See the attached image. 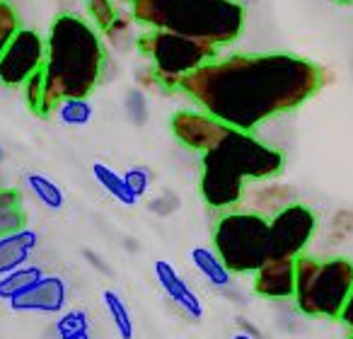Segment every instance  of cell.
<instances>
[{"label":"cell","mask_w":353,"mask_h":339,"mask_svg":"<svg viewBox=\"0 0 353 339\" xmlns=\"http://www.w3.org/2000/svg\"><path fill=\"white\" fill-rule=\"evenodd\" d=\"M70 339H90V337H88V332H85V334H78V337H70Z\"/></svg>","instance_id":"32"},{"label":"cell","mask_w":353,"mask_h":339,"mask_svg":"<svg viewBox=\"0 0 353 339\" xmlns=\"http://www.w3.org/2000/svg\"><path fill=\"white\" fill-rule=\"evenodd\" d=\"M213 247L230 274H254L269 260V221L252 211L225 213L216 223Z\"/></svg>","instance_id":"6"},{"label":"cell","mask_w":353,"mask_h":339,"mask_svg":"<svg viewBox=\"0 0 353 339\" xmlns=\"http://www.w3.org/2000/svg\"><path fill=\"white\" fill-rule=\"evenodd\" d=\"M104 46L99 32L78 15H59L49 30L44 61V114L65 97H90L102 80Z\"/></svg>","instance_id":"2"},{"label":"cell","mask_w":353,"mask_h":339,"mask_svg":"<svg viewBox=\"0 0 353 339\" xmlns=\"http://www.w3.org/2000/svg\"><path fill=\"white\" fill-rule=\"evenodd\" d=\"M136 44L138 51L150 61V73L155 83L167 93L179 90L189 73L218 59V46L167 30H148L145 35L138 37Z\"/></svg>","instance_id":"5"},{"label":"cell","mask_w":353,"mask_h":339,"mask_svg":"<svg viewBox=\"0 0 353 339\" xmlns=\"http://www.w3.org/2000/svg\"><path fill=\"white\" fill-rule=\"evenodd\" d=\"M88 12H90V17H92L94 27L102 32H107L119 17L114 0H88Z\"/></svg>","instance_id":"23"},{"label":"cell","mask_w":353,"mask_h":339,"mask_svg":"<svg viewBox=\"0 0 353 339\" xmlns=\"http://www.w3.org/2000/svg\"><path fill=\"white\" fill-rule=\"evenodd\" d=\"M339 6H353V0H336Z\"/></svg>","instance_id":"31"},{"label":"cell","mask_w":353,"mask_h":339,"mask_svg":"<svg viewBox=\"0 0 353 339\" xmlns=\"http://www.w3.org/2000/svg\"><path fill=\"white\" fill-rule=\"evenodd\" d=\"M254 291L264 298L285 300L295 293V260H266L254 271Z\"/></svg>","instance_id":"13"},{"label":"cell","mask_w":353,"mask_h":339,"mask_svg":"<svg viewBox=\"0 0 353 339\" xmlns=\"http://www.w3.org/2000/svg\"><path fill=\"white\" fill-rule=\"evenodd\" d=\"M27 228V213L22 194L17 189H0V238Z\"/></svg>","instance_id":"16"},{"label":"cell","mask_w":353,"mask_h":339,"mask_svg":"<svg viewBox=\"0 0 353 339\" xmlns=\"http://www.w3.org/2000/svg\"><path fill=\"white\" fill-rule=\"evenodd\" d=\"M192 262L194 267H196L199 271H201L203 276H206L208 281H211L213 286H218V289H225V286H230V271H228V267L221 262V257L216 255V252L206 250V247H194L192 250Z\"/></svg>","instance_id":"18"},{"label":"cell","mask_w":353,"mask_h":339,"mask_svg":"<svg viewBox=\"0 0 353 339\" xmlns=\"http://www.w3.org/2000/svg\"><path fill=\"white\" fill-rule=\"evenodd\" d=\"M353 289V262L336 260L319 262L314 257H295V305L310 318L339 320L346 298Z\"/></svg>","instance_id":"4"},{"label":"cell","mask_w":353,"mask_h":339,"mask_svg":"<svg viewBox=\"0 0 353 339\" xmlns=\"http://www.w3.org/2000/svg\"><path fill=\"white\" fill-rule=\"evenodd\" d=\"M12 310L30 313H59L65 305V284L59 276H41L39 281L10 300Z\"/></svg>","instance_id":"12"},{"label":"cell","mask_w":353,"mask_h":339,"mask_svg":"<svg viewBox=\"0 0 353 339\" xmlns=\"http://www.w3.org/2000/svg\"><path fill=\"white\" fill-rule=\"evenodd\" d=\"M56 329H59L61 339L78 337V334L88 332V318H85V313H80V310H73V313H68L65 318L59 320Z\"/></svg>","instance_id":"26"},{"label":"cell","mask_w":353,"mask_h":339,"mask_svg":"<svg viewBox=\"0 0 353 339\" xmlns=\"http://www.w3.org/2000/svg\"><path fill=\"white\" fill-rule=\"evenodd\" d=\"M201 189L203 202L216 211H230L245 197V180L228 167L221 157H216L213 153H203L201 157Z\"/></svg>","instance_id":"10"},{"label":"cell","mask_w":353,"mask_h":339,"mask_svg":"<svg viewBox=\"0 0 353 339\" xmlns=\"http://www.w3.org/2000/svg\"><path fill=\"white\" fill-rule=\"evenodd\" d=\"M92 175H94V180L102 184L104 192L112 194V197L117 199L119 204H123V206H136L138 199L133 197V192L128 189L123 175H119L117 170H112V167L104 165V162H94V165H92Z\"/></svg>","instance_id":"17"},{"label":"cell","mask_w":353,"mask_h":339,"mask_svg":"<svg viewBox=\"0 0 353 339\" xmlns=\"http://www.w3.org/2000/svg\"><path fill=\"white\" fill-rule=\"evenodd\" d=\"M155 276L160 281L162 291L174 300V305L182 313H187L192 320H201L203 318V305L199 300V296L189 289V284L182 279V276L176 274V269L165 260H157L155 262Z\"/></svg>","instance_id":"14"},{"label":"cell","mask_w":353,"mask_h":339,"mask_svg":"<svg viewBox=\"0 0 353 339\" xmlns=\"http://www.w3.org/2000/svg\"><path fill=\"white\" fill-rule=\"evenodd\" d=\"M322 66L295 54H235L213 59L179 85L201 112L240 131L303 107L322 90Z\"/></svg>","instance_id":"1"},{"label":"cell","mask_w":353,"mask_h":339,"mask_svg":"<svg viewBox=\"0 0 353 339\" xmlns=\"http://www.w3.org/2000/svg\"><path fill=\"white\" fill-rule=\"evenodd\" d=\"M170 128L174 133V138L182 146L192 148V151L206 153L221 141V136L228 131V124L213 119L206 112H192V109H182L176 112L170 122Z\"/></svg>","instance_id":"11"},{"label":"cell","mask_w":353,"mask_h":339,"mask_svg":"<svg viewBox=\"0 0 353 339\" xmlns=\"http://www.w3.org/2000/svg\"><path fill=\"white\" fill-rule=\"evenodd\" d=\"M206 153L221 157L242 180H271L283 170V153L279 148L266 146L250 131H240L232 126H228L221 141Z\"/></svg>","instance_id":"7"},{"label":"cell","mask_w":353,"mask_h":339,"mask_svg":"<svg viewBox=\"0 0 353 339\" xmlns=\"http://www.w3.org/2000/svg\"><path fill=\"white\" fill-rule=\"evenodd\" d=\"M56 114L68 126H85L92 119V104L88 97H65L59 102Z\"/></svg>","instance_id":"21"},{"label":"cell","mask_w":353,"mask_h":339,"mask_svg":"<svg viewBox=\"0 0 353 339\" xmlns=\"http://www.w3.org/2000/svg\"><path fill=\"white\" fill-rule=\"evenodd\" d=\"M126 107H128V112H131V117L136 119L138 124H141V122H145L148 104H145V97H143V93H141V90H131V93H128Z\"/></svg>","instance_id":"28"},{"label":"cell","mask_w":353,"mask_h":339,"mask_svg":"<svg viewBox=\"0 0 353 339\" xmlns=\"http://www.w3.org/2000/svg\"><path fill=\"white\" fill-rule=\"evenodd\" d=\"M102 300H104V305H107V310H109V315H112L121 339H133V320H131V315H128L126 303H123L114 291H104Z\"/></svg>","instance_id":"22"},{"label":"cell","mask_w":353,"mask_h":339,"mask_svg":"<svg viewBox=\"0 0 353 339\" xmlns=\"http://www.w3.org/2000/svg\"><path fill=\"white\" fill-rule=\"evenodd\" d=\"M27 187L32 189V194H34V197L39 199L46 209H54V211L63 209V204H65L63 189H61L56 182H51L46 175L30 173V175H27Z\"/></svg>","instance_id":"19"},{"label":"cell","mask_w":353,"mask_h":339,"mask_svg":"<svg viewBox=\"0 0 353 339\" xmlns=\"http://www.w3.org/2000/svg\"><path fill=\"white\" fill-rule=\"evenodd\" d=\"M317 218L303 204H288L269 221V260H295L310 245Z\"/></svg>","instance_id":"8"},{"label":"cell","mask_w":353,"mask_h":339,"mask_svg":"<svg viewBox=\"0 0 353 339\" xmlns=\"http://www.w3.org/2000/svg\"><path fill=\"white\" fill-rule=\"evenodd\" d=\"M123 180H126L128 189H131L136 199H141L143 194L148 192V187H150V173H148V167H131V170L123 173Z\"/></svg>","instance_id":"27"},{"label":"cell","mask_w":353,"mask_h":339,"mask_svg":"<svg viewBox=\"0 0 353 339\" xmlns=\"http://www.w3.org/2000/svg\"><path fill=\"white\" fill-rule=\"evenodd\" d=\"M339 322L346 329V339H353V289H351V293H348L341 315H339Z\"/></svg>","instance_id":"29"},{"label":"cell","mask_w":353,"mask_h":339,"mask_svg":"<svg viewBox=\"0 0 353 339\" xmlns=\"http://www.w3.org/2000/svg\"><path fill=\"white\" fill-rule=\"evenodd\" d=\"M0 157H3V148H0Z\"/></svg>","instance_id":"33"},{"label":"cell","mask_w":353,"mask_h":339,"mask_svg":"<svg viewBox=\"0 0 353 339\" xmlns=\"http://www.w3.org/2000/svg\"><path fill=\"white\" fill-rule=\"evenodd\" d=\"M37 247V233L30 228L12 233V235L0 238V276L10 274V271L25 267L30 255Z\"/></svg>","instance_id":"15"},{"label":"cell","mask_w":353,"mask_h":339,"mask_svg":"<svg viewBox=\"0 0 353 339\" xmlns=\"http://www.w3.org/2000/svg\"><path fill=\"white\" fill-rule=\"evenodd\" d=\"M131 17L213 46L232 44L245 30V8L237 0H131Z\"/></svg>","instance_id":"3"},{"label":"cell","mask_w":353,"mask_h":339,"mask_svg":"<svg viewBox=\"0 0 353 339\" xmlns=\"http://www.w3.org/2000/svg\"><path fill=\"white\" fill-rule=\"evenodd\" d=\"M20 30V17L12 10L10 3L0 0V54L6 51V46L10 44V39L15 37V32Z\"/></svg>","instance_id":"25"},{"label":"cell","mask_w":353,"mask_h":339,"mask_svg":"<svg viewBox=\"0 0 353 339\" xmlns=\"http://www.w3.org/2000/svg\"><path fill=\"white\" fill-rule=\"evenodd\" d=\"M46 61V41L34 30H20L0 54V83L8 88L25 85L37 70L44 68Z\"/></svg>","instance_id":"9"},{"label":"cell","mask_w":353,"mask_h":339,"mask_svg":"<svg viewBox=\"0 0 353 339\" xmlns=\"http://www.w3.org/2000/svg\"><path fill=\"white\" fill-rule=\"evenodd\" d=\"M22 88H25V99H27V107L32 109V114L46 117L44 114V70H37Z\"/></svg>","instance_id":"24"},{"label":"cell","mask_w":353,"mask_h":339,"mask_svg":"<svg viewBox=\"0 0 353 339\" xmlns=\"http://www.w3.org/2000/svg\"><path fill=\"white\" fill-rule=\"evenodd\" d=\"M232 339H254V337H252V334H235Z\"/></svg>","instance_id":"30"},{"label":"cell","mask_w":353,"mask_h":339,"mask_svg":"<svg viewBox=\"0 0 353 339\" xmlns=\"http://www.w3.org/2000/svg\"><path fill=\"white\" fill-rule=\"evenodd\" d=\"M41 276L44 274H41L39 267H20V269L10 271V274H6L0 279V298L12 300L15 296H20L22 291L30 289L34 281H39Z\"/></svg>","instance_id":"20"}]
</instances>
